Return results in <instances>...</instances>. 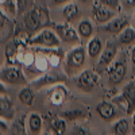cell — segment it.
Wrapping results in <instances>:
<instances>
[{
    "label": "cell",
    "instance_id": "cell-1",
    "mask_svg": "<svg viewBox=\"0 0 135 135\" xmlns=\"http://www.w3.org/2000/svg\"><path fill=\"white\" fill-rule=\"evenodd\" d=\"M50 23V16L46 8H43L41 6L34 7L31 11L25 15V25L28 30L34 31L38 30L41 27H45Z\"/></svg>",
    "mask_w": 135,
    "mask_h": 135
},
{
    "label": "cell",
    "instance_id": "cell-2",
    "mask_svg": "<svg viewBox=\"0 0 135 135\" xmlns=\"http://www.w3.org/2000/svg\"><path fill=\"white\" fill-rule=\"evenodd\" d=\"M93 15L97 22H105L114 16V9H111L100 3V0H96L93 4Z\"/></svg>",
    "mask_w": 135,
    "mask_h": 135
},
{
    "label": "cell",
    "instance_id": "cell-3",
    "mask_svg": "<svg viewBox=\"0 0 135 135\" xmlns=\"http://www.w3.org/2000/svg\"><path fill=\"white\" fill-rule=\"evenodd\" d=\"M97 83V76L92 72H84L78 78V86L84 91H91Z\"/></svg>",
    "mask_w": 135,
    "mask_h": 135
},
{
    "label": "cell",
    "instance_id": "cell-4",
    "mask_svg": "<svg viewBox=\"0 0 135 135\" xmlns=\"http://www.w3.org/2000/svg\"><path fill=\"white\" fill-rule=\"evenodd\" d=\"M124 76H126V65L123 62H116L109 72V81L112 84H118L124 78Z\"/></svg>",
    "mask_w": 135,
    "mask_h": 135
},
{
    "label": "cell",
    "instance_id": "cell-5",
    "mask_svg": "<svg viewBox=\"0 0 135 135\" xmlns=\"http://www.w3.org/2000/svg\"><path fill=\"white\" fill-rule=\"evenodd\" d=\"M32 43H43L46 46H54V45L58 43V38L51 31H43L37 38L32 39Z\"/></svg>",
    "mask_w": 135,
    "mask_h": 135
},
{
    "label": "cell",
    "instance_id": "cell-6",
    "mask_svg": "<svg viewBox=\"0 0 135 135\" xmlns=\"http://www.w3.org/2000/svg\"><path fill=\"white\" fill-rule=\"evenodd\" d=\"M57 31L60 32V35L64 41L66 42H76L77 41V34L76 31L69 27V26H66V25H58L57 26Z\"/></svg>",
    "mask_w": 135,
    "mask_h": 135
},
{
    "label": "cell",
    "instance_id": "cell-7",
    "mask_svg": "<svg viewBox=\"0 0 135 135\" xmlns=\"http://www.w3.org/2000/svg\"><path fill=\"white\" fill-rule=\"evenodd\" d=\"M127 25H128L127 18H116V19H114L105 27V30L107 31H111V32H118V31L123 30L124 27H127Z\"/></svg>",
    "mask_w": 135,
    "mask_h": 135
},
{
    "label": "cell",
    "instance_id": "cell-8",
    "mask_svg": "<svg viewBox=\"0 0 135 135\" xmlns=\"http://www.w3.org/2000/svg\"><path fill=\"white\" fill-rule=\"evenodd\" d=\"M97 112L100 114V116L103 118V119H111L112 116L115 115L114 105L108 104V103H103V104L97 105Z\"/></svg>",
    "mask_w": 135,
    "mask_h": 135
},
{
    "label": "cell",
    "instance_id": "cell-9",
    "mask_svg": "<svg viewBox=\"0 0 135 135\" xmlns=\"http://www.w3.org/2000/svg\"><path fill=\"white\" fill-rule=\"evenodd\" d=\"M84 58H85L84 50H83V49H77V50H74V51L70 54L69 64L73 65V66H81V65L84 64Z\"/></svg>",
    "mask_w": 135,
    "mask_h": 135
},
{
    "label": "cell",
    "instance_id": "cell-10",
    "mask_svg": "<svg viewBox=\"0 0 135 135\" xmlns=\"http://www.w3.org/2000/svg\"><path fill=\"white\" fill-rule=\"evenodd\" d=\"M3 77L8 83H18L20 80V73L15 68H11V69H6L3 72Z\"/></svg>",
    "mask_w": 135,
    "mask_h": 135
},
{
    "label": "cell",
    "instance_id": "cell-11",
    "mask_svg": "<svg viewBox=\"0 0 135 135\" xmlns=\"http://www.w3.org/2000/svg\"><path fill=\"white\" fill-rule=\"evenodd\" d=\"M16 6L19 14L28 12L34 8V0H16Z\"/></svg>",
    "mask_w": 135,
    "mask_h": 135
},
{
    "label": "cell",
    "instance_id": "cell-12",
    "mask_svg": "<svg viewBox=\"0 0 135 135\" xmlns=\"http://www.w3.org/2000/svg\"><path fill=\"white\" fill-rule=\"evenodd\" d=\"M101 50V43L99 39H92L88 45V51H89V55L91 57H96V55L100 53Z\"/></svg>",
    "mask_w": 135,
    "mask_h": 135
},
{
    "label": "cell",
    "instance_id": "cell-13",
    "mask_svg": "<svg viewBox=\"0 0 135 135\" xmlns=\"http://www.w3.org/2000/svg\"><path fill=\"white\" fill-rule=\"evenodd\" d=\"M115 57V49H112V47H108L103 51V55H101V58H100V64L101 65H107L109 64L112 60H114Z\"/></svg>",
    "mask_w": 135,
    "mask_h": 135
},
{
    "label": "cell",
    "instance_id": "cell-14",
    "mask_svg": "<svg viewBox=\"0 0 135 135\" xmlns=\"http://www.w3.org/2000/svg\"><path fill=\"white\" fill-rule=\"evenodd\" d=\"M77 14H78V8H77V6L73 4V3L68 4V6L64 8V16H65L66 19H73V18L77 16Z\"/></svg>",
    "mask_w": 135,
    "mask_h": 135
},
{
    "label": "cell",
    "instance_id": "cell-15",
    "mask_svg": "<svg viewBox=\"0 0 135 135\" xmlns=\"http://www.w3.org/2000/svg\"><path fill=\"white\" fill-rule=\"evenodd\" d=\"M92 25L89 23L88 20H84V22H81L80 23V26H78V31H80V34L83 37H91L92 35Z\"/></svg>",
    "mask_w": 135,
    "mask_h": 135
},
{
    "label": "cell",
    "instance_id": "cell-16",
    "mask_svg": "<svg viewBox=\"0 0 135 135\" xmlns=\"http://www.w3.org/2000/svg\"><path fill=\"white\" fill-rule=\"evenodd\" d=\"M19 100L22 101L23 104H27V105H31L32 104V100H34V96H32V92L30 89H23L19 95Z\"/></svg>",
    "mask_w": 135,
    "mask_h": 135
},
{
    "label": "cell",
    "instance_id": "cell-17",
    "mask_svg": "<svg viewBox=\"0 0 135 135\" xmlns=\"http://www.w3.org/2000/svg\"><path fill=\"white\" fill-rule=\"evenodd\" d=\"M11 30H12V27H11V23L8 22V19L2 15V38H8L9 34H11Z\"/></svg>",
    "mask_w": 135,
    "mask_h": 135
},
{
    "label": "cell",
    "instance_id": "cell-18",
    "mask_svg": "<svg viewBox=\"0 0 135 135\" xmlns=\"http://www.w3.org/2000/svg\"><path fill=\"white\" fill-rule=\"evenodd\" d=\"M41 124H42V120L38 115H31L30 116V128L32 132H38L41 130Z\"/></svg>",
    "mask_w": 135,
    "mask_h": 135
},
{
    "label": "cell",
    "instance_id": "cell-19",
    "mask_svg": "<svg viewBox=\"0 0 135 135\" xmlns=\"http://www.w3.org/2000/svg\"><path fill=\"white\" fill-rule=\"evenodd\" d=\"M51 128L54 130V132L57 135H64V132H65V122L60 120V119H55L51 123Z\"/></svg>",
    "mask_w": 135,
    "mask_h": 135
},
{
    "label": "cell",
    "instance_id": "cell-20",
    "mask_svg": "<svg viewBox=\"0 0 135 135\" xmlns=\"http://www.w3.org/2000/svg\"><path fill=\"white\" fill-rule=\"evenodd\" d=\"M134 38H135V31L128 27V28H126L124 32L120 35V42H123V43H130L131 41H134Z\"/></svg>",
    "mask_w": 135,
    "mask_h": 135
},
{
    "label": "cell",
    "instance_id": "cell-21",
    "mask_svg": "<svg viewBox=\"0 0 135 135\" xmlns=\"http://www.w3.org/2000/svg\"><path fill=\"white\" fill-rule=\"evenodd\" d=\"M128 131V122L127 120H120L115 126V132L116 135H126Z\"/></svg>",
    "mask_w": 135,
    "mask_h": 135
},
{
    "label": "cell",
    "instance_id": "cell-22",
    "mask_svg": "<svg viewBox=\"0 0 135 135\" xmlns=\"http://www.w3.org/2000/svg\"><path fill=\"white\" fill-rule=\"evenodd\" d=\"M2 4L3 7L9 11L11 14H15V4H16V0H2Z\"/></svg>",
    "mask_w": 135,
    "mask_h": 135
},
{
    "label": "cell",
    "instance_id": "cell-23",
    "mask_svg": "<svg viewBox=\"0 0 135 135\" xmlns=\"http://www.w3.org/2000/svg\"><path fill=\"white\" fill-rule=\"evenodd\" d=\"M100 3L111 9H116L119 7V0H100Z\"/></svg>",
    "mask_w": 135,
    "mask_h": 135
},
{
    "label": "cell",
    "instance_id": "cell-24",
    "mask_svg": "<svg viewBox=\"0 0 135 135\" xmlns=\"http://www.w3.org/2000/svg\"><path fill=\"white\" fill-rule=\"evenodd\" d=\"M76 135H89V132L84 128H77L76 130Z\"/></svg>",
    "mask_w": 135,
    "mask_h": 135
},
{
    "label": "cell",
    "instance_id": "cell-25",
    "mask_svg": "<svg viewBox=\"0 0 135 135\" xmlns=\"http://www.w3.org/2000/svg\"><path fill=\"white\" fill-rule=\"evenodd\" d=\"M126 7H135V0H124Z\"/></svg>",
    "mask_w": 135,
    "mask_h": 135
},
{
    "label": "cell",
    "instance_id": "cell-26",
    "mask_svg": "<svg viewBox=\"0 0 135 135\" xmlns=\"http://www.w3.org/2000/svg\"><path fill=\"white\" fill-rule=\"evenodd\" d=\"M54 3H57V4H62V3H66V2H69V0H53Z\"/></svg>",
    "mask_w": 135,
    "mask_h": 135
},
{
    "label": "cell",
    "instance_id": "cell-27",
    "mask_svg": "<svg viewBox=\"0 0 135 135\" xmlns=\"http://www.w3.org/2000/svg\"><path fill=\"white\" fill-rule=\"evenodd\" d=\"M132 62H134V66H135V49L132 50Z\"/></svg>",
    "mask_w": 135,
    "mask_h": 135
},
{
    "label": "cell",
    "instance_id": "cell-28",
    "mask_svg": "<svg viewBox=\"0 0 135 135\" xmlns=\"http://www.w3.org/2000/svg\"><path fill=\"white\" fill-rule=\"evenodd\" d=\"M80 2H83V3H85V2H89V0H80Z\"/></svg>",
    "mask_w": 135,
    "mask_h": 135
},
{
    "label": "cell",
    "instance_id": "cell-29",
    "mask_svg": "<svg viewBox=\"0 0 135 135\" xmlns=\"http://www.w3.org/2000/svg\"><path fill=\"white\" fill-rule=\"evenodd\" d=\"M134 126H135V116H134Z\"/></svg>",
    "mask_w": 135,
    "mask_h": 135
}]
</instances>
